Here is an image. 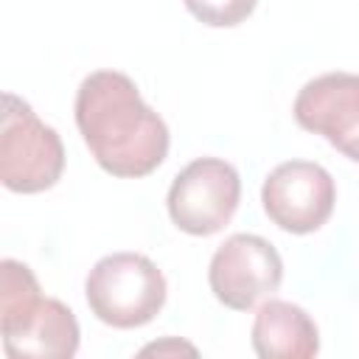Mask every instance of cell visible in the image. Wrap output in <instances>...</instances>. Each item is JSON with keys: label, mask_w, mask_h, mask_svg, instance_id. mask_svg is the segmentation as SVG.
<instances>
[{"label": "cell", "mask_w": 359, "mask_h": 359, "mask_svg": "<svg viewBox=\"0 0 359 359\" xmlns=\"http://www.w3.org/2000/svg\"><path fill=\"white\" fill-rule=\"evenodd\" d=\"M76 126L95 163L123 180L151 174L168 154L165 121L121 70L90 73L76 93Z\"/></svg>", "instance_id": "cell-1"}, {"label": "cell", "mask_w": 359, "mask_h": 359, "mask_svg": "<svg viewBox=\"0 0 359 359\" xmlns=\"http://www.w3.org/2000/svg\"><path fill=\"white\" fill-rule=\"evenodd\" d=\"M3 351L11 359H70L79 351V320L56 297H42L28 264L0 261Z\"/></svg>", "instance_id": "cell-2"}, {"label": "cell", "mask_w": 359, "mask_h": 359, "mask_svg": "<svg viewBox=\"0 0 359 359\" xmlns=\"http://www.w3.org/2000/svg\"><path fill=\"white\" fill-rule=\"evenodd\" d=\"M165 294V275L140 252L104 255L84 280L90 311L112 328H140L151 323L160 314Z\"/></svg>", "instance_id": "cell-3"}, {"label": "cell", "mask_w": 359, "mask_h": 359, "mask_svg": "<svg viewBox=\"0 0 359 359\" xmlns=\"http://www.w3.org/2000/svg\"><path fill=\"white\" fill-rule=\"evenodd\" d=\"M65 146L53 126L14 93H3L0 118V180L14 194H39L59 182Z\"/></svg>", "instance_id": "cell-4"}, {"label": "cell", "mask_w": 359, "mask_h": 359, "mask_svg": "<svg viewBox=\"0 0 359 359\" xmlns=\"http://www.w3.org/2000/svg\"><path fill=\"white\" fill-rule=\"evenodd\" d=\"M241 199L238 171L219 157H196L168 188V216L188 236H213L236 213Z\"/></svg>", "instance_id": "cell-5"}, {"label": "cell", "mask_w": 359, "mask_h": 359, "mask_svg": "<svg viewBox=\"0 0 359 359\" xmlns=\"http://www.w3.org/2000/svg\"><path fill=\"white\" fill-rule=\"evenodd\" d=\"M264 213L286 233L306 236L320 230L337 202L334 177L311 160H286L275 165L261 188Z\"/></svg>", "instance_id": "cell-6"}, {"label": "cell", "mask_w": 359, "mask_h": 359, "mask_svg": "<svg viewBox=\"0 0 359 359\" xmlns=\"http://www.w3.org/2000/svg\"><path fill=\"white\" fill-rule=\"evenodd\" d=\"M280 280L283 261L278 250L255 233H236L224 238L208 266V283L213 297L233 311L252 309L258 300L278 292Z\"/></svg>", "instance_id": "cell-7"}, {"label": "cell", "mask_w": 359, "mask_h": 359, "mask_svg": "<svg viewBox=\"0 0 359 359\" xmlns=\"http://www.w3.org/2000/svg\"><path fill=\"white\" fill-rule=\"evenodd\" d=\"M294 121L323 135L339 154L359 163V76L323 73L303 84L294 98Z\"/></svg>", "instance_id": "cell-8"}, {"label": "cell", "mask_w": 359, "mask_h": 359, "mask_svg": "<svg viewBox=\"0 0 359 359\" xmlns=\"http://www.w3.org/2000/svg\"><path fill=\"white\" fill-rule=\"evenodd\" d=\"M252 351L261 359H311L320 351L317 323L289 300H266L255 311Z\"/></svg>", "instance_id": "cell-9"}, {"label": "cell", "mask_w": 359, "mask_h": 359, "mask_svg": "<svg viewBox=\"0 0 359 359\" xmlns=\"http://www.w3.org/2000/svg\"><path fill=\"white\" fill-rule=\"evenodd\" d=\"M182 3L199 22L210 28H233L244 22L258 6V0H182Z\"/></svg>", "instance_id": "cell-10"}, {"label": "cell", "mask_w": 359, "mask_h": 359, "mask_svg": "<svg viewBox=\"0 0 359 359\" xmlns=\"http://www.w3.org/2000/svg\"><path fill=\"white\" fill-rule=\"evenodd\" d=\"M140 353H143V356H149V353H157V356H177V353L196 356V348H194L191 342L177 339V337H165V339H160V342H151V345L140 348Z\"/></svg>", "instance_id": "cell-11"}]
</instances>
